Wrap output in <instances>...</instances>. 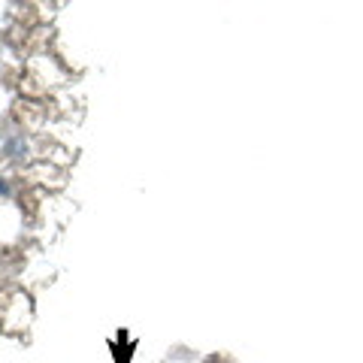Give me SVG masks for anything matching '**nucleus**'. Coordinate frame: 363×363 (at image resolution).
<instances>
[{"label":"nucleus","mask_w":363,"mask_h":363,"mask_svg":"<svg viewBox=\"0 0 363 363\" xmlns=\"http://www.w3.org/2000/svg\"><path fill=\"white\" fill-rule=\"evenodd\" d=\"M3 191H6V185H3V182H0V194H3Z\"/></svg>","instance_id":"obj_1"}]
</instances>
